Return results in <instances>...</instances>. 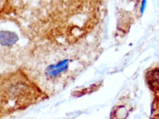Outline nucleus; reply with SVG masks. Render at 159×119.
I'll list each match as a JSON object with an SVG mask.
<instances>
[{
	"label": "nucleus",
	"mask_w": 159,
	"mask_h": 119,
	"mask_svg": "<svg viewBox=\"0 0 159 119\" xmlns=\"http://www.w3.org/2000/svg\"><path fill=\"white\" fill-rule=\"evenodd\" d=\"M146 0H143L142 3V6H141V8H140V12L141 13H143L144 9H145V5H146Z\"/></svg>",
	"instance_id": "obj_2"
},
{
	"label": "nucleus",
	"mask_w": 159,
	"mask_h": 119,
	"mask_svg": "<svg viewBox=\"0 0 159 119\" xmlns=\"http://www.w3.org/2000/svg\"><path fill=\"white\" fill-rule=\"evenodd\" d=\"M48 98L23 70L0 75V119H11Z\"/></svg>",
	"instance_id": "obj_1"
}]
</instances>
